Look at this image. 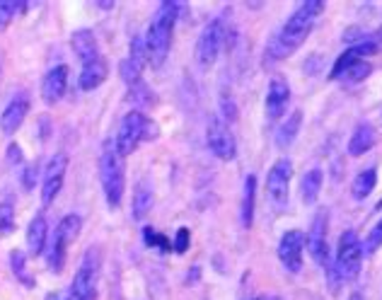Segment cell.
<instances>
[{
    "label": "cell",
    "instance_id": "cell-1",
    "mask_svg": "<svg viewBox=\"0 0 382 300\" xmlns=\"http://www.w3.org/2000/svg\"><path fill=\"white\" fill-rule=\"evenodd\" d=\"M322 13H325V0H305V3H300V8L283 25V29L268 41L266 63H276L281 58H288L298 46H303V41L308 39L312 27H315V20Z\"/></svg>",
    "mask_w": 382,
    "mask_h": 300
},
{
    "label": "cell",
    "instance_id": "cell-2",
    "mask_svg": "<svg viewBox=\"0 0 382 300\" xmlns=\"http://www.w3.org/2000/svg\"><path fill=\"white\" fill-rule=\"evenodd\" d=\"M177 13H179V5L175 0H165L155 13L153 25H150L148 36H145V53H148V63L153 68H160L168 58Z\"/></svg>",
    "mask_w": 382,
    "mask_h": 300
},
{
    "label": "cell",
    "instance_id": "cell-3",
    "mask_svg": "<svg viewBox=\"0 0 382 300\" xmlns=\"http://www.w3.org/2000/svg\"><path fill=\"white\" fill-rule=\"evenodd\" d=\"M126 168H123V155L116 150L114 138L102 146L100 155V177H102V186H104V196L109 208H116L121 203L123 196V184H126Z\"/></svg>",
    "mask_w": 382,
    "mask_h": 300
},
{
    "label": "cell",
    "instance_id": "cell-4",
    "mask_svg": "<svg viewBox=\"0 0 382 300\" xmlns=\"http://www.w3.org/2000/svg\"><path fill=\"white\" fill-rule=\"evenodd\" d=\"M360 259H363V245L358 243V235L353 230H346L339 240L336 250V274L341 281H356L360 274Z\"/></svg>",
    "mask_w": 382,
    "mask_h": 300
},
{
    "label": "cell",
    "instance_id": "cell-5",
    "mask_svg": "<svg viewBox=\"0 0 382 300\" xmlns=\"http://www.w3.org/2000/svg\"><path fill=\"white\" fill-rule=\"evenodd\" d=\"M97 281H100V254L97 250H88L78 274L71 283V296L75 300H95L97 296Z\"/></svg>",
    "mask_w": 382,
    "mask_h": 300
},
{
    "label": "cell",
    "instance_id": "cell-6",
    "mask_svg": "<svg viewBox=\"0 0 382 300\" xmlns=\"http://www.w3.org/2000/svg\"><path fill=\"white\" fill-rule=\"evenodd\" d=\"M145 124H148V119H145V116L138 109L128 111V114L121 119L119 131H116V136H114V143H116V150H119L123 158H126V155H131L133 150H136L138 143L143 141Z\"/></svg>",
    "mask_w": 382,
    "mask_h": 300
},
{
    "label": "cell",
    "instance_id": "cell-7",
    "mask_svg": "<svg viewBox=\"0 0 382 300\" xmlns=\"http://www.w3.org/2000/svg\"><path fill=\"white\" fill-rule=\"evenodd\" d=\"M223 39H225V20L223 18H215L203 27L201 39H198V63H201L203 68H211L215 63Z\"/></svg>",
    "mask_w": 382,
    "mask_h": 300
},
{
    "label": "cell",
    "instance_id": "cell-8",
    "mask_svg": "<svg viewBox=\"0 0 382 300\" xmlns=\"http://www.w3.org/2000/svg\"><path fill=\"white\" fill-rule=\"evenodd\" d=\"M290 175H293V163L288 158H281L273 163L266 177V191L276 206L288 203V189H290Z\"/></svg>",
    "mask_w": 382,
    "mask_h": 300
},
{
    "label": "cell",
    "instance_id": "cell-9",
    "mask_svg": "<svg viewBox=\"0 0 382 300\" xmlns=\"http://www.w3.org/2000/svg\"><path fill=\"white\" fill-rule=\"evenodd\" d=\"M303 247L305 235L300 230L283 233L281 243H278V259H281L283 269L290 271V274H300V269H303Z\"/></svg>",
    "mask_w": 382,
    "mask_h": 300
},
{
    "label": "cell",
    "instance_id": "cell-10",
    "mask_svg": "<svg viewBox=\"0 0 382 300\" xmlns=\"http://www.w3.org/2000/svg\"><path fill=\"white\" fill-rule=\"evenodd\" d=\"M66 170H68V155L58 153L56 158H51V163L46 165L44 172V184H41V201L44 206H51L56 201V196L61 194L63 179H66Z\"/></svg>",
    "mask_w": 382,
    "mask_h": 300
},
{
    "label": "cell",
    "instance_id": "cell-11",
    "mask_svg": "<svg viewBox=\"0 0 382 300\" xmlns=\"http://www.w3.org/2000/svg\"><path fill=\"white\" fill-rule=\"evenodd\" d=\"M327 225H329V218H327V211H317L315 221H312V228L308 233V252L310 257L317 261L320 266L329 264V245H327Z\"/></svg>",
    "mask_w": 382,
    "mask_h": 300
},
{
    "label": "cell",
    "instance_id": "cell-12",
    "mask_svg": "<svg viewBox=\"0 0 382 300\" xmlns=\"http://www.w3.org/2000/svg\"><path fill=\"white\" fill-rule=\"evenodd\" d=\"M208 148L220 160H233L238 155V143H235L233 131L220 119H211V124H208Z\"/></svg>",
    "mask_w": 382,
    "mask_h": 300
},
{
    "label": "cell",
    "instance_id": "cell-13",
    "mask_svg": "<svg viewBox=\"0 0 382 300\" xmlns=\"http://www.w3.org/2000/svg\"><path fill=\"white\" fill-rule=\"evenodd\" d=\"M375 51H378V41H375V39H365V36H363V39H358L356 44L348 46V49L336 58V63H334V68H332L329 78L339 80L343 73L348 71V68L353 66V63H358V61H363V58L373 56Z\"/></svg>",
    "mask_w": 382,
    "mask_h": 300
},
{
    "label": "cell",
    "instance_id": "cell-14",
    "mask_svg": "<svg viewBox=\"0 0 382 300\" xmlns=\"http://www.w3.org/2000/svg\"><path fill=\"white\" fill-rule=\"evenodd\" d=\"M27 111H29V95L18 93L13 100H10V104L5 107L3 116H0V128H3V133L13 136V133L18 131L20 126H22Z\"/></svg>",
    "mask_w": 382,
    "mask_h": 300
},
{
    "label": "cell",
    "instance_id": "cell-15",
    "mask_svg": "<svg viewBox=\"0 0 382 300\" xmlns=\"http://www.w3.org/2000/svg\"><path fill=\"white\" fill-rule=\"evenodd\" d=\"M290 102V85L283 78H273L268 83V93H266V116L268 119H281L283 111H286Z\"/></svg>",
    "mask_w": 382,
    "mask_h": 300
},
{
    "label": "cell",
    "instance_id": "cell-16",
    "mask_svg": "<svg viewBox=\"0 0 382 300\" xmlns=\"http://www.w3.org/2000/svg\"><path fill=\"white\" fill-rule=\"evenodd\" d=\"M66 85H68V68L56 66L46 73L44 85H41V95H44V100L48 102V104H53V102H58L63 97Z\"/></svg>",
    "mask_w": 382,
    "mask_h": 300
},
{
    "label": "cell",
    "instance_id": "cell-17",
    "mask_svg": "<svg viewBox=\"0 0 382 300\" xmlns=\"http://www.w3.org/2000/svg\"><path fill=\"white\" fill-rule=\"evenodd\" d=\"M378 141V133H375V126L368 124V121H360V124L353 128L351 138H348V155L358 158V155H365L370 148Z\"/></svg>",
    "mask_w": 382,
    "mask_h": 300
},
{
    "label": "cell",
    "instance_id": "cell-18",
    "mask_svg": "<svg viewBox=\"0 0 382 300\" xmlns=\"http://www.w3.org/2000/svg\"><path fill=\"white\" fill-rule=\"evenodd\" d=\"M73 51L75 56L83 63H93L100 58V44H97V36L93 29H78L73 34Z\"/></svg>",
    "mask_w": 382,
    "mask_h": 300
},
{
    "label": "cell",
    "instance_id": "cell-19",
    "mask_svg": "<svg viewBox=\"0 0 382 300\" xmlns=\"http://www.w3.org/2000/svg\"><path fill=\"white\" fill-rule=\"evenodd\" d=\"M107 75H109V66H107V61L100 56L93 63H85L83 71H80L78 83H80V88H83V90H95V88H100V85L104 83Z\"/></svg>",
    "mask_w": 382,
    "mask_h": 300
},
{
    "label": "cell",
    "instance_id": "cell-20",
    "mask_svg": "<svg viewBox=\"0 0 382 300\" xmlns=\"http://www.w3.org/2000/svg\"><path fill=\"white\" fill-rule=\"evenodd\" d=\"M46 218L44 216H36L32 218L29 228H27V247H29L32 254H41L46 247Z\"/></svg>",
    "mask_w": 382,
    "mask_h": 300
},
{
    "label": "cell",
    "instance_id": "cell-21",
    "mask_svg": "<svg viewBox=\"0 0 382 300\" xmlns=\"http://www.w3.org/2000/svg\"><path fill=\"white\" fill-rule=\"evenodd\" d=\"M150 208H153V186L148 184V182H141V184L136 186V191H133V203H131V216L136 218V221H141L150 213Z\"/></svg>",
    "mask_w": 382,
    "mask_h": 300
},
{
    "label": "cell",
    "instance_id": "cell-22",
    "mask_svg": "<svg viewBox=\"0 0 382 300\" xmlns=\"http://www.w3.org/2000/svg\"><path fill=\"white\" fill-rule=\"evenodd\" d=\"M300 126H303V111L295 109L293 114H290L288 119L283 121V126L278 128V133H276V146L278 148H288L290 143L295 141V136H298Z\"/></svg>",
    "mask_w": 382,
    "mask_h": 300
},
{
    "label": "cell",
    "instance_id": "cell-23",
    "mask_svg": "<svg viewBox=\"0 0 382 300\" xmlns=\"http://www.w3.org/2000/svg\"><path fill=\"white\" fill-rule=\"evenodd\" d=\"M254 199H257V177L247 175L245 179V196H242V225L245 228H252V221H254Z\"/></svg>",
    "mask_w": 382,
    "mask_h": 300
},
{
    "label": "cell",
    "instance_id": "cell-24",
    "mask_svg": "<svg viewBox=\"0 0 382 300\" xmlns=\"http://www.w3.org/2000/svg\"><path fill=\"white\" fill-rule=\"evenodd\" d=\"M322 182H325V172L322 170H310L305 172L303 182H300V194H303V201L305 203H315L317 196H320V189H322Z\"/></svg>",
    "mask_w": 382,
    "mask_h": 300
},
{
    "label": "cell",
    "instance_id": "cell-25",
    "mask_svg": "<svg viewBox=\"0 0 382 300\" xmlns=\"http://www.w3.org/2000/svg\"><path fill=\"white\" fill-rule=\"evenodd\" d=\"M375 184H378V170H375V168L363 170V172H360V175L356 177V182H353V186H351L353 199H356V201H363L365 196L373 194Z\"/></svg>",
    "mask_w": 382,
    "mask_h": 300
},
{
    "label": "cell",
    "instance_id": "cell-26",
    "mask_svg": "<svg viewBox=\"0 0 382 300\" xmlns=\"http://www.w3.org/2000/svg\"><path fill=\"white\" fill-rule=\"evenodd\" d=\"M80 228H83V218L71 213V216H66L61 223H58V228H56V233H53V235H56L63 245H71V243H75V238L80 235Z\"/></svg>",
    "mask_w": 382,
    "mask_h": 300
},
{
    "label": "cell",
    "instance_id": "cell-27",
    "mask_svg": "<svg viewBox=\"0 0 382 300\" xmlns=\"http://www.w3.org/2000/svg\"><path fill=\"white\" fill-rule=\"evenodd\" d=\"M66 247L68 245H63L61 240L53 235L51 240V247H48V266H51L53 271H63V264H66Z\"/></svg>",
    "mask_w": 382,
    "mask_h": 300
},
{
    "label": "cell",
    "instance_id": "cell-28",
    "mask_svg": "<svg viewBox=\"0 0 382 300\" xmlns=\"http://www.w3.org/2000/svg\"><path fill=\"white\" fill-rule=\"evenodd\" d=\"M370 71H373V66H370L368 61H358V63H353L351 68H348L346 73L341 75L346 83H360V80H365L370 75Z\"/></svg>",
    "mask_w": 382,
    "mask_h": 300
},
{
    "label": "cell",
    "instance_id": "cell-29",
    "mask_svg": "<svg viewBox=\"0 0 382 300\" xmlns=\"http://www.w3.org/2000/svg\"><path fill=\"white\" fill-rule=\"evenodd\" d=\"M143 240H145V245H148V247H158V250H163V252L172 250L170 240L165 238V235H160L158 230H153V228H145L143 230Z\"/></svg>",
    "mask_w": 382,
    "mask_h": 300
},
{
    "label": "cell",
    "instance_id": "cell-30",
    "mask_svg": "<svg viewBox=\"0 0 382 300\" xmlns=\"http://www.w3.org/2000/svg\"><path fill=\"white\" fill-rule=\"evenodd\" d=\"M382 247V221L375 225L373 230L368 233V238H365V243H363V254H375Z\"/></svg>",
    "mask_w": 382,
    "mask_h": 300
},
{
    "label": "cell",
    "instance_id": "cell-31",
    "mask_svg": "<svg viewBox=\"0 0 382 300\" xmlns=\"http://www.w3.org/2000/svg\"><path fill=\"white\" fill-rule=\"evenodd\" d=\"M10 261H13V271H15V276L20 278L22 283H27V286H32V276H27V266H25V254L20 250H15L13 252V257H10Z\"/></svg>",
    "mask_w": 382,
    "mask_h": 300
},
{
    "label": "cell",
    "instance_id": "cell-32",
    "mask_svg": "<svg viewBox=\"0 0 382 300\" xmlns=\"http://www.w3.org/2000/svg\"><path fill=\"white\" fill-rule=\"evenodd\" d=\"M141 73H143V68L138 66V63H133L131 58H126V61L121 63V78L126 80L128 85L141 83Z\"/></svg>",
    "mask_w": 382,
    "mask_h": 300
},
{
    "label": "cell",
    "instance_id": "cell-33",
    "mask_svg": "<svg viewBox=\"0 0 382 300\" xmlns=\"http://www.w3.org/2000/svg\"><path fill=\"white\" fill-rule=\"evenodd\" d=\"M128 100H131V104H136V107H148L150 102V90L145 88L143 83H136V85H131V93H128Z\"/></svg>",
    "mask_w": 382,
    "mask_h": 300
},
{
    "label": "cell",
    "instance_id": "cell-34",
    "mask_svg": "<svg viewBox=\"0 0 382 300\" xmlns=\"http://www.w3.org/2000/svg\"><path fill=\"white\" fill-rule=\"evenodd\" d=\"M22 3L20 0H0V27L10 25V20L15 18V13H20Z\"/></svg>",
    "mask_w": 382,
    "mask_h": 300
},
{
    "label": "cell",
    "instance_id": "cell-35",
    "mask_svg": "<svg viewBox=\"0 0 382 300\" xmlns=\"http://www.w3.org/2000/svg\"><path fill=\"white\" fill-rule=\"evenodd\" d=\"M131 58L133 63H138V66H145V58H148V53H145V39H141V36H133L131 39Z\"/></svg>",
    "mask_w": 382,
    "mask_h": 300
},
{
    "label": "cell",
    "instance_id": "cell-36",
    "mask_svg": "<svg viewBox=\"0 0 382 300\" xmlns=\"http://www.w3.org/2000/svg\"><path fill=\"white\" fill-rule=\"evenodd\" d=\"M189 240H191V233H189V228H179L177 230V238H175V252L177 254H184L186 250H189Z\"/></svg>",
    "mask_w": 382,
    "mask_h": 300
},
{
    "label": "cell",
    "instance_id": "cell-37",
    "mask_svg": "<svg viewBox=\"0 0 382 300\" xmlns=\"http://www.w3.org/2000/svg\"><path fill=\"white\" fill-rule=\"evenodd\" d=\"M36 175H39V165H29V168L25 170V175H22V184H25V189H34L36 186Z\"/></svg>",
    "mask_w": 382,
    "mask_h": 300
},
{
    "label": "cell",
    "instance_id": "cell-38",
    "mask_svg": "<svg viewBox=\"0 0 382 300\" xmlns=\"http://www.w3.org/2000/svg\"><path fill=\"white\" fill-rule=\"evenodd\" d=\"M10 225H13V206L3 203L0 206V230H8Z\"/></svg>",
    "mask_w": 382,
    "mask_h": 300
},
{
    "label": "cell",
    "instance_id": "cell-39",
    "mask_svg": "<svg viewBox=\"0 0 382 300\" xmlns=\"http://www.w3.org/2000/svg\"><path fill=\"white\" fill-rule=\"evenodd\" d=\"M8 163L10 165L22 163V148H20L18 143H10V148H8Z\"/></svg>",
    "mask_w": 382,
    "mask_h": 300
},
{
    "label": "cell",
    "instance_id": "cell-40",
    "mask_svg": "<svg viewBox=\"0 0 382 300\" xmlns=\"http://www.w3.org/2000/svg\"><path fill=\"white\" fill-rule=\"evenodd\" d=\"M150 138H158V126H155L153 121H148L143 131V141H150Z\"/></svg>",
    "mask_w": 382,
    "mask_h": 300
},
{
    "label": "cell",
    "instance_id": "cell-41",
    "mask_svg": "<svg viewBox=\"0 0 382 300\" xmlns=\"http://www.w3.org/2000/svg\"><path fill=\"white\" fill-rule=\"evenodd\" d=\"M46 300H75V298L71 296V291H58V293H51Z\"/></svg>",
    "mask_w": 382,
    "mask_h": 300
},
{
    "label": "cell",
    "instance_id": "cell-42",
    "mask_svg": "<svg viewBox=\"0 0 382 300\" xmlns=\"http://www.w3.org/2000/svg\"><path fill=\"white\" fill-rule=\"evenodd\" d=\"M373 39H375V41H378V44H380V41H382V27H380V29H378V32H375V36H373Z\"/></svg>",
    "mask_w": 382,
    "mask_h": 300
},
{
    "label": "cell",
    "instance_id": "cell-43",
    "mask_svg": "<svg viewBox=\"0 0 382 300\" xmlns=\"http://www.w3.org/2000/svg\"><path fill=\"white\" fill-rule=\"evenodd\" d=\"M268 300H281V298H268Z\"/></svg>",
    "mask_w": 382,
    "mask_h": 300
},
{
    "label": "cell",
    "instance_id": "cell-44",
    "mask_svg": "<svg viewBox=\"0 0 382 300\" xmlns=\"http://www.w3.org/2000/svg\"><path fill=\"white\" fill-rule=\"evenodd\" d=\"M378 208H382V201H380V203H378Z\"/></svg>",
    "mask_w": 382,
    "mask_h": 300
}]
</instances>
